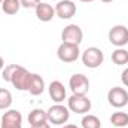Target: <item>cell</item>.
<instances>
[{
  "mask_svg": "<svg viewBox=\"0 0 128 128\" xmlns=\"http://www.w3.org/2000/svg\"><path fill=\"white\" fill-rule=\"evenodd\" d=\"M107 101L110 106H113L116 109L125 107L128 104V91L125 88H121V86H113L107 92Z\"/></svg>",
  "mask_w": 128,
  "mask_h": 128,
  "instance_id": "6",
  "label": "cell"
},
{
  "mask_svg": "<svg viewBox=\"0 0 128 128\" xmlns=\"http://www.w3.org/2000/svg\"><path fill=\"white\" fill-rule=\"evenodd\" d=\"M32 128H51V125L48 122H45V124H40V125H36V127H32Z\"/></svg>",
  "mask_w": 128,
  "mask_h": 128,
  "instance_id": "23",
  "label": "cell"
},
{
  "mask_svg": "<svg viewBox=\"0 0 128 128\" xmlns=\"http://www.w3.org/2000/svg\"><path fill=\"white\" fill-rule=\"evenodd\" d=\"M80 2H85V3H90V2H94V0H80Z\"/></svg>",
  "mask_w": 128,
  "mask_h": 128,
  "instance_id": "27",
  "label": "cell"
},
{
  "mask_svg": "<svg viewBox=\"0 0 128 128\" xmlns=\"http://www.w3.org/2000/svg\"><path fill=\"white\" fill-rule=\"evenodd\" d=\"M60 128H79V127L74 125V124H68V125H64V127H60Z\"/></svg>",
  "mask_w": 128,
  "mask_h": 128,
  "instance_id": "25",
  "label": "cell"
},
{
  "mask_svg": "<svg viewBox=\"0 0 128 128\" xmlns=\"http://www.w3.org/2000/svg\"><path fill=\"white\" fill-rule=\"evenodd\" d=\"M121 80H122V84H124L125 86H128V67L122 72V74H121Z\"/></svg>",
  "mask_w": 128,
  "mask_h": 128,
  "instance_id": "22",
  "label": "cell"
},
{
  "mask_svg": "<svg viewBox=\"0 0 128 128\" xmlns=\"http://www.w3.org/2000/svg\"><path fill=\"white\" fill-rule=\"evenodd\" d=\"M12 94L6 88H0V110H8L12 106Z\"/></svg>",
  "mask_w": 128,
  "mask_h": 128,
  "instance_id": "19",
  "label": "cell"
},
{
  "mask_svg": "<svg viewBox=\"0 0 128 128\" xmlns=\"http://www.w3.org/2000/svg\"><path fill=\"white\" fill-rule=\"evenodd\" d=\"M2 128H22V115L16 109H8L0 121Z\"/></svg>",
  "mask_w": 128,
  "mask_h": 128,
  "instance_id": "10",
  "label": "cell"
},
{
  "mask_svg": "<svg viewBox=\"0 0 128 128\" xmlns=\"http://www.w3.org/2000/svg\"><path fill=\"white\" fill-rule=\"evenodd\" d=\"M112 61L116 64V66L128 64V51L125 48H116L112 52Z\"/></svg>",
  "mask_w": 128,
  "mask_h": 128,
  "instance_id": "16",
  "label": "cell"
},
{
  "mask_svg": "<svg viewBox=\"0 0 128 128\" xmlns=\"http://www.w3.org/2000/svg\"><path fill=\"white\" fill-rule=\"evenodd\" d=\"M76 14V3L73 0H58L55 4V15L61 20H70Z\"/></svg>",
  "mask_w": 128,
  "mask_h": 128,
  "instance_id": "11",
  "label": "cell"
},
{
  "mask_svg": "<svg viewBox=\"0 0 128 128\" xmlns=\"http://www.w3.org/2000/svg\"><path fill=\"white\" fill-rule=\"evenodd\" d=\"M49 97L52 98V101H55V103H61L66 100V96H67V92H66V88H64V85L60 82V80H52L51 84H49Z\"/></svg>",
  "mask_w": 128,
  "mask_h": 128,
  "instance_id": "13",
  "label": "cell"
},
{
  "mask_svg": "<svg viewBox=\"0 0 128 128\" xmlns=\"http://www.w3.org/2000/svg\"><path fill=\"white\" fill-rule=\"evenodd\" d=\"M2 78L3 80L10 82L18 91H27L32 73L20 64H8L2 70Z\"/></svg>",
  "mask_w": 128,
  "mask_h": 128,
  "instance_id": "1",
  "label": "cell"
},
{
  "mask_svg": "<svg viewBox=\"0 0 128 128\" xmlns=\"http://www.w3.org/2000/svg\"><path fill=\"white\" fill-rule=\"evenodd\" d=\"M100 2H103V3H110V2H113V0H100Z\"/></svg>",
  "mask_w": 128,
  "mask_h": 128,
  "instance_id": "26",
  "label": "cell"
},
{
  "mask_svg": "<svg viewBox=\"0 0 128 128\" xmlns=\"http://www.w3.org/2000/svg\"><path fill=\"white\" fill-rule=\"evenodd\" d=\"M2 3H3V0H0V4H2Z\"/></svg>",
  "mask_w": 128,
  "mask_h": 128,
  "instance_id": "28",
  "label": "cell"
},
{
  "mask_svg": "<svg viewBox=\"0 0 128 128\" xmlns=\"http://www.w3.org/2000/svg\"><path fill=\"white\" fill-rule=\"evenodd\" d=\"M68 86L72 90L73 94H78V96H86L88 90H90V79L82 74V73H76L70 78L68 80Z\"/></svg>",
  "mask_w": 128,
  "mask_h": 128,
  "instance_id": "7",
  "label": "cell"
},
{
  "mask_svg": "<svg viewBox=\"0 0 128 128\" xmlns=\"http://www.w3.org/2000/svg\"><path fill=\"white\" fill-rule=\"evenodd\" d=\"M20 9H21L20 0H3V3H2V10L6 15H15V14H18Z\"/></svg>",
  "mask_w": 128,
  "mask_h": 128,
  "instance_id": "17",
  "label": "cell"
},
{
  "mask_svg": "<svg viewBox=\"0 0 128 128\" xmlns=\"http://www.w3.org/2000/svg\"><path fill=\"white\" fill-rule=\"evenodd\" d=\"M3 68H4V60H3V57L0 55V72H2Z\"/></svg>",
  "mask_w": 128,
  "mask_h": 128,
  "instance_id": "24",
  "label": "cell"
},
{
  "mask_svg": "<svg viewBox=\"0 0 128 128\" xmlns=\"http://www.w3.org/2000/svg\"><path fill=\"white\" fill-rule=\"evenodd\" d=\"M110 122L112 125H115L116 128H124L128 125V113L127 112H115L110 116Z\"/></svg>",
  "mask_w": 128,
  "mask_h": 128,
  "instance_id": "18",
  "label": "cell"
},
{
  "mask_svg": "<svg viewBox=\"0 0 128 128\" xmlns=\"http://www.w3.org/2000/svg\"><path fill=\"white\" fill-rule=\"evenodd\" d=\"M91 100L86 96H78L72 94V97L67 100V107L70 112H74L78 115H85L91 110Z\"/></svg>",
  "mask_w": 128,
  "mask_h": 128,
  "instance_id": "4",
  "label": "cell"
},
{
  "mask_svg": "<svg viewBox=\"0 0 128 128\" xmlns=\"http://www.w3.org/2000/svg\"><path fill=\"white\" fill-rule=\"evenodd\" d=\"M36 16L39 21L42 22H49L52 21V18L55 16V8H52L49 3L46 2H40L37 6H36Z\"/></svg>",
  "mask_w": 128,
  "mask_h": 128,
  "instance_id": "12",
  "label": "cell"
},
{
  "mask_svg": "<svg viewBox=\"0 0 128 128\" xmlns=\"http://www.w3.org/2000/svg\"><path fill=\"white\" fill-rule=\"evenodd\" d=\"M45 122H48V115H46L45 110H42V109H33L32 112L28 113V124L32 127L45 124Z\"/></svg>",
  "mask_w": 128,
  "mask_h": 128,
  "instance_id": "15",
  "label": "cell"
},
{
  "mask_svg": "<svg viewBox=\"0 0 128 128\" xmlns=\"http://www.w3.org/2000/svg\"><path fill=\"white\" fill-rule=\"evenodd\" d=\"M109 42L116 48H124L128 43V28L122 24L112 27L109 32Z\"/></svg>",
  "mask_w": 128,
  "mask_h": 128,
  "instance_id": "8",
  "label": "cell"
},
{
  "mask_svg": "<svg viewBox=\"0 0 128 128\" xmlns=\"http://www.w3.org/2000/svg\"><path fill=\"white\" fill-rule=\"evenodd\" d=\"M20 3H21V8H26V9L34 8L36 9V6L40 3V0H20Z\"/></svg>",
  "mask_w": 128,
  "mask_h": 128,
  "instance_id": "21",
  "label": "cell"
},
{
  "mask_svg": "<svg viewBox=\"0 0 128 128\" xmlns=\"http://www.w3.org/2000/svg\"><path fill=\"white\" fill-rule=\"evenodd\" d=\"M27 91L32 96H40V94H43V91H45V80H43V78L40 74L32 73V78H30Z\"/></svg>",
  "mask_w": 128,
  "mask_h": 128,
  "instance_id": "14",
  "label": "cell"
},
{
  "mask_svg": "<svg viewBox=\"0 0 128 128\" xmlns=\"http://www.w3.org/2000/svg\"><path fill=\"white\" fill-rule=\"evenodd\" d=\"M79 55H80L79 46L78 45H73V43L61 42V45L57 49V57L63 63H74L79 58Z\"/></svg>",
  "mask_w": 128,
  "mask_h": 128,
  "instance_id": "5",
  "label": "cell"
},
{
  "mask_svg": "<svg viewBox=\"0 0 128 128\" xmlns=\"http://www.w3.org/2000/svg\"><path fill=\"white\" fill-rule=\"evenodd\" d=\"M84 39V32L78 24H68L67 27H64L61 33V40L66 43H73V45H80Z\"/></svg>",
  "mask_w": 128,
  "mask_h": 128,
  "instance_id": "9",
  "label": "cell"
},
{
  "mask_svg": "<svg viewBox=\"0 0 128 128\" xmlns=\"http://www.w3.org/2000/svg\"><path fill=\"white\" fill-rule=\"evenodd\" d=\"M57 2H58V0H57Z\"/></svg>",
  "mask_w": 128,
  "mask_h": 128,
  "instance_id": "29",
  "label": "cell"
},
{
  "mask_svg": "<svg viewBox=\"0 0 128 128\" xmlns=\"http://www.w3.org/2000/svg\"><path fill=\"white\" fill-rule=\"evenodd\" d=\"M104 61V54L100 48L90 46L82 52V63L88 68H97Z\"/></svg>",
  "mask_w": 128,
  "mask_h": 128,
  "instance_id": "3",
  "label": "cell"
},
{
  "mask_svg": "<svg viewBox=\"0 0 128 128\" xmlns=\"http://www.w3.org/2000/svg\"><path fill=\"white\" fill-rule=\"evenodd\" d=\"M46 115H48V122H51L52 125H64L70 118V110L68 107L57 103L46 110Z\"/></svg>",
  "mask_w": 128,
  "mask_h": 128,
  "instance_id": "2",
  "label": "cell"
},
{
  "mask_svg": "<svg viewBox=\"0 0 128 128\" xmlns=\"http://www.w3.org/2000/svg\"><path fill=\"white\" fill-rule=\"evenodd\" d=\"M82 128H101V121L98 119V116L96 115H85L80 121Z\"/></svg>",
  "mask_w": 128,
  "mask_h": 128,
  "instance_id": "20",
  "label": "cell"
}]
</instances>
